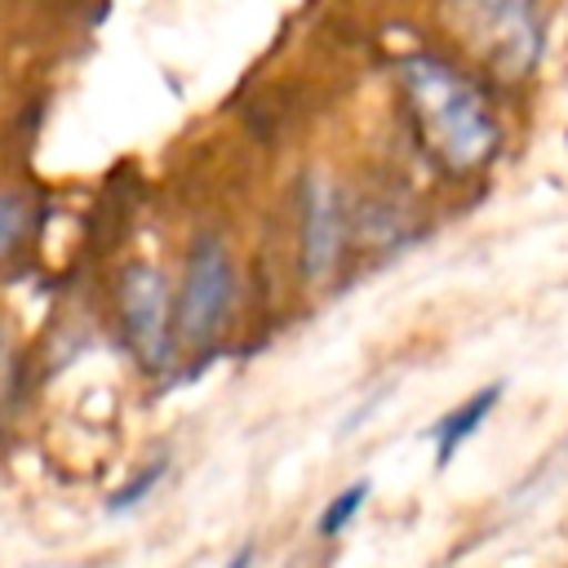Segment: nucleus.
Returning <instances> with one entry per match:
<instances>
[{"label":"nucleus","instance_id":"nucleus-1","mask_svg":"<svg viewBox=\"0 0 568 568\" xmlns=\"http://www.w3.org/2000/svg\"><path fill=\"white\" fill-rule=\"evenodd\" d=\"M399 84H404L413 124L439 164H448L453 173H470L493 160L501 129L488 102L479 98V89L457 67L430 53H408L399 62Z\"/></svg>","mask_w":568,"mask_h":568},{"label":"nucleus","instance_id":"nucleus-2","mask_svg":"<svg viewBox=\"0 0 568 568\" xmlns=\"http://www.w3.org/2000/svg\"><path fill=\"white\" fill-rule=\"evenodd\" d=\"M457 40L497 75L519 80L541 62L546 18L537 0H444Z\"/></svg>","mask_w":568,"mask_h":568},{"label":"nucleus","instance_id":"nucleus-9","mask_svg":"<svg viewBox=\"0 0 568 568\" xmlns=\"http://www.w3.org/2000/svg\"><path fill=\"white\" fill-rule=\"evenodd\" d=\"M27 235V209L18 195H4L0 191V257H9Z\"/></svg>","mask_w":568,"mask_h":568},{"label":"nucleus","instance_id":"nucleus-6","mask_svg":"<svg viewBox=\"0 0 568 568\" xmlns=\"http://www.w3.org/2000/svg\"><path fill=\"white\" fill-rule=\"evenodd\" d=\"M501 382H488V386H479L475 395H466L457 408H448L435 426H430V444H435V466L444 470L462 448H466V439L493 417V408L501 404Z\"/></svg>","mask_w":568,"mask_h":568},{"label":"nucleus","instance_id":"nucleus-3","mask_svg":"<svg viewBox=\"0 0 568 568\" xmlns=\"http://www.w3.org/2000/svg\"><path fill=\"white\" fill-rule=\"evenodd\" d=\"M231 302H235V262L217 235H200L186 253V275L178 288V337L186 346L217 342Z\"/></svg>","mask_w":568,"mask_h":568},{"label":"nucleus","instance_id":"nucleus-10","mask_svg":"<svg viewBox=\"0 0 568 568\" xmlns=\"http://www.w3.org/2000/svg\"><path fill=\"white\" fill-rule=\"evenodd\" d=\"M253 564H257V550H253V541H244V546H240L222 568H253Z\"/></svg>","mask_w":568,"mask_h":568},{"label":"nucleus","instance_id":"nucleus-4","mask_svg":"<svg viewBox=\"0 0 568 568\" xmlns=\"http://www.w3.org/2000/svg\"><path fill=\"white\" fill-rule=\"evenodd\" d=\"M120 320H124V337L133 346V355L146 368H164L173 355V333H178V302L169 293V280L146 266L133 262L120 280Z\"/></svg>","mask_w":568,"mask_h":568},{"label":"nucleus","instance_id":"nucleus-8","mask_svg":"<svg viewBox=\"0 0 568 568\" xmlns=\"http://www.w3.org/2000/svg\"><path fill=\"white\" fill-rule=\"evenodd\" d=\"M169 475V457H155V462H146L138 475H129V484H120L115 493H106V510L111 515H124V510H133L138 501H146L151 493H155V484Z\"/></svg>","mask_w":568,"mask_h":568},{"label":"nucleus","instance_id":"nucleus-5","mask_svg":"<svg viewBox=\"0 0 568 568\" xmlns=\"http://www.w3.org/2000/svg\"><path fill=\"white\" fill-rule=\"evenodd\" d=\"M346 244L342 195L324 173H306L302 182V275L328 280Z\"/></svg>","mask_w":568,"mask_h":568},{"label":"nucleus","instance_id":"nucleus-7","mask_svg":"<svg viewBox=\"0 0 568 568\" xmlns=\"http://www.w3.org/2000/svg\"><path fill=\"white\" fill-rule=\"evenodd\" d=\"M368 493H373V484L368 479H355V484H346L324 510H320V519H315V532L320 537H337V532H346L351 524H355V515L364 510V501H368Z\"/></svg>","mask_w":568,"mask_h":568}]
</instances>
